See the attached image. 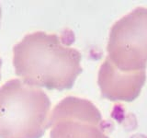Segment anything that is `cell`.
<instances>
[{"label": "cell", "instance_id": "1", "mask_svg": "<svg viewBox=\"0 0 147 138\" xmlns=\"http://www.w3.org/2000/svg\"><path fill=\"white\" fill-rule=\"evenodd\" d=\"M57 34L35 31L13 48L15 73L26 84L63 90L81 74V53Z\"/></svg>", "mask_w": 147, "mask_h": 138}, {"label": "cell", "instance_id": "2", "mask_svg": "<svg viewBox=\"0 0 147 138\" xmlns=\"http://www.w3.org/2000/svg\"><path fill=\"white\" fill-rule=\"evenodd\" d=\"M51 100L40 87L11 79L0 87V138H40L50 126Z\"/></svg>", "mask_w": 147, "mask_h": 138}, {"label": "cell", "instance_id": "3", "mask_svg": "<svg viewBox=\"0 0 147 138\" xmlns=\"http://www.w3.org/2000/svg\"><path fill=\"white\" fill-rule=\"evenodd\" d=\"M113 66L123 72L145 71L147 66V7H139L111 27L107 45Z\"/></svg>", "mask_w": 147, "mask_h": 138}, {"label": "cell", "instance_id": "4", "mask_svg": "<svg viewBox=\"0 0 147 138\" xmlns=\"http://www.w3.org/2000/svg\"><path fill=\"white\" fill-rule=\"evenodd\" d=\"M51 138H109L98 109L91 101L69 96L50 114Z\"/></svg>", "mask_w": 147, "mask_h": 138}, {"label": "cell", "instance_id": "5", "mask_svg": "<svg viewBox=\"0 0 147 138\" xmlns=\"http://www.w3.org/2000/svg\"><path fill=\"white\" fill-rule=\"evenodd\" d=\"M145 80L146 71H121L106 57L99 68L98 83L104 98L131 102L139 97Z\"/></svg>", "mask_w": 147, "mask_h": 138}, {"label": "cell", "instance_id": "6", "mask_svg": "<svg viewBox=\"0 0 147 138\" xmlns=\"http://www.w3.org/2000/svg\"><path fill=\"white\" fill-rule=\"evenodd\" d=\"M1 66H2V61H1V59H0V68H1ZM0 77H1V74H0Z\"/></svg>", "mask_w": 147, "mask_h": 138}, {"label": "cell", "instance_id": "7", "mask_svg": "<svg viewBox=\"0 0 147 138\" xmlns=\"http://www.w3.org/2000/svg\"><path fill=\"white\" fill-rule=\"evenodd\" d=\"M1 7H0V20H1Z\"/></svg>", "mask_w": 147, "mask_h": 138}]
</instances>
